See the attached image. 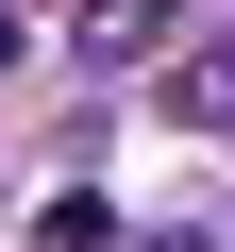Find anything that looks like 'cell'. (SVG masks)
I'll return each mask as SVG.
<instances>
[{
    "mask_svg": "<svg viewBox=\"0 0 235 252\" xmlns=\"http://www.w3.org/2000/svg\"><path fill=\"white\" fill-rule=\"evenodd\" d=\"M168 118H202V135H235V51H185V67H168Z\"/></svg>",
    "mask_w": 235,
    "mask_h": 252,
    "instance_id": "cell-2",
    "label": "cell"
},
{
    "mask_svg": "<svg viewBox=\"0 0 235 252\" xmlns=\"http://www.w3.org/2000/svg\"><path fill=\"white\" fill-rule=\"evenodd\" d=\"M0 67H17V17H0Z\"/></svg>",
    "mask_w": 235,
    "mask_h": 252,
    "instance_id": "cell-3",
    "label": "cell"
},
{
    "mask_svg": "<svg viewBox=\"0 0 235 252\" xmlns=\"http://www.w3.org/2000/svg\"><path fill=\"white\" fill-rule=\"evenodd\" d=\"M151 34H168V0H84V67H135Z\"/></svg>",
    "mask_w": 235,
    "mask_h": 252,
    "instance_id": "cell-1",
    "label": "cell"
}]
</instances>
